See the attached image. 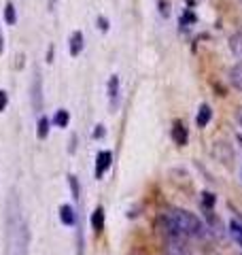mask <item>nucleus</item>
<instances>
[{
  "label": "nucleus",
  "instance_id": "obj_14",
  "mask_svg": "<svg viewBox=\"0 0 242 255\" xmlns=\"http://www.w3.org/2000/svg\"><path fill=\"white\" fill-rule=\"evenodd\" d=\"M49 126H51L49 119H47L45 115H40L38 124H36V136L38 138H47V136H49Z\"/></svg>",
  "mask_w": 242,
  "mask_h": 255
},
{
  "label": "nucleus",
  "instance_id": "obj_13",
  "mask_svg": "<svg viewBox=\"0 0 242 255\" xmlns=\"http://www.w3.org/2000/svg\"><path fill=\"white\" fill-rule=\"evenodd\" d=\"M230 49H232L234 55L242 58V32H234V34L230 36Z\"/></svg>",
  "mask_w": 242,
  "mask_h": 255
},
{
  "label": "nucleus",
  "instance_id": "obj_2",
  "mask_svg": "<svg viewBox=\"0 0 242 255\" xmlns=\"http://www.w3.org/2000/svg\"><path fill=\"white\" fill-rule=\"evenodd\" d=\"M168 215H170L172 223L176 226V230H179V234L183 238H204L206 236L208 228L204 226V221L198 215H193L185 209H172V211H168Z\"/></svg>",
  "mask_w": 242,
  "mask_h": 255
},
{
  "label": "nucleus",
  "instance_id": "obj_5",
  "mask_svg": "<svg viewBox=\"0 0 242 255\" xmlns=\"http://www.w3.org/2000/svg\"><path fill=\"white\" fill-rule=\"evenodd\" d=\"M113 164V153L111 151H100L98 155H96V179H102L107 170L111 168Z\"/></svg>",
  "mask_w": 242,
  "mask_h": 255
},
{
  "label": "nucleus",
  "instance_id": "obj_18",
  "mask_svg": "<svg viewBox=\"0 0 242 255\" xmlns=\"http://www.w3.org/2000/svg\"><path fill=\"white\" fill-rule=\"evenodd\" d=\"M4 21H6V26H13V23L17 21V13H15V4L13 2L4 4Z\"/></svg>",
  "mask_w": 242,
  "mask_h": 255
},
{
  "label": "nucleus",
  "instance_id": "obj_26",
  "mask_svg": "<svg viewBox=\"0 0 242 255\" xmlns=\"http://www.w3.org/2000/svg\"><path fill=\"white\" fill-rule=\"evenodd\" d=\"M4 51V36H2V32H0V55H2Z\"/></svg>",
  "mask_w": 242,
  "mask_h": 255
},
{
  "label": "nucleus",
  "instance_id": "obj_27",
  "mask_svg": "<svg viewBox=\"0 0 242 255\" xmlns=\"http://www.w3.org/2000/svg\"><path fill=\"white\" fill-rule=\"evenodd\" d=\"M193 4H196V0H187V6H189V9H193Z\"/></svg>",
  "mask_w": 242,
  "mask_h": 255
},
{
  "label": "nucleus",
  "instance_id": "obj_15",
  "mask_svg": "<svg viewBox=\"0 0 242 255\" xmlns=\"http://www.w3.org/2000/svg\"><path fill=\"white\" fill-rule=\"evenodd\" d=\"M53 126H58V128H68V124H70V115H68V111L66 109H60L58 113L53 115Z\"/></svg>",
  "mask_w": 242,
  "mask_h": 255
},
{
  "label": "nucleus",
  "instance_id": "obj_7",
  "mask_svg": "<svg viewBox=\"0 0 242 255\" xmlns=\"http://www.w3.org/2000/svg\"><path fill=\"white\" fill-rule=\"evenodd\" d=\"M32 107H34V111H40V107H43V81H40L38 73L32 81Z\"/></svg>",
  "mask_w": 242,
  "mask_h": 255
},
{
  "label": "nucleus",
  "instance_id": "obj_17",
  "mask_svg": "<svg viewBox=\"0 0 242 255\" xmlns=\"http://www.w3.org/2000/svg\"><path fill=\"white\" fill-rule=\"evenodd\" d=\"M198 21V17H196V13H193L189 6H187V11H185L183 15H181V19H179V23H181V28H189V26H193V23Z\"/></svg>",
  "mask_w": 242,
  "mask_h": 255
},
{
  "label": "nucleus",
  "instance_id": "obj_22",
  "mask_svg": "<svg viewBox=\"0 0 242 255\" xmlns=\"http://www.w3.org/2000/svg\"><path fill=\"white\" fill-rule=\"evenodd\" d=\"M6 105H9V94H6L4 90H0V111H4Z\"/></svg>",
  "mask_w": 242,
  "mask_h": 255
},
{
  "label": "nucleus",
  "instance_id": "obj_24",
  "mask_svg": "<svg viewBox=\"0 0 242 255\" xmlns=\"http://www.w3.org/2000/svg\"><path fill=\"white\" fill-rule=\"evenodd\" d=\"M102 136H104V126L98 124L96 126V130H94V138H102Z\"/></svg>",
  "mask_w": 242,
  "mask_h": 255
},
{
  "label": "nucleus",
  "instance_id": "obj_3",
  "mask_svg": "<svg viewBox=\"0 0 242 255\" xmlns=\"http://www.w3.org/2000/svg\"><path fill=\"white\" fill-rule=\"evenodd\" d=\"M185 241H187V238H170V241H164L161 253L164 255H196Z\"/></svg>",
  "mask_w": 242,
  "mask_h": 255
},
{
  "label": "nucleus",
  "instance_id": "obj_31",
  "mask_svg": "<svg viewBox=\"0 0 242 255\" xmlns=\"http://www.w3.org/2000/svg\"><path fill=\"white\" fill-rule=\"evenodd\" d=\"M240 2H242V0H240Z\"/></svg>",
  "mask_w": 242,
  "mask_h": 255
},
{
  "label": "nucleus",
  "instance_id": "obj_1",
  "mask_svg": "<svg viewBox=\"0 0 242 255\" xmlns=\"http://www.w3.org/2000/svg\"><path fill=\"white\" fill-rule=\"evenodd\" d=\"M6 255H28V228L17 198L6 204Z\"/></svg>",
  "mask_w": 242,
  "mask_h": 255
},
{
  "label": "nucleus",
  "instance_id": "obj_21",
  "mask_svg": "<svg viewBox=\"0 0 242 255\" xmlns=\"http://www.w3.org/2000/svg\"><path fill=\"white\" fill-rule=\"evenodd\" d=\"M157 6H159V15H161V17H170V2H166V0H159Z\"/></svg>",
  "mask_w": 242,
  "mask_h": 255
},
{
  "label": "nucleus",
  "instance_id": "obj_30",
  "mask_svg": "<svg viewBox=\"0 0 242 255\" xmlns=\"http://www.w3.org/2000/svg\"><path fill=\"white\" fill-rule=\"evenodd\" d=\"M53 2H55V0H51V2H49V4H51V6H53Z\"/></svg>",
  "mask_w": 242,
  "mask_h": 255
},
{
  "label": "nucleus",
  "instance_id": "obj_20",
  "mask_svg": "<svg viewBox=\"0 0 242 255\" xmlns=\"http://www.w3.org/2000/svg\"><path fill=\"white\" fill-rule=\"evenodd\" d=\"M68 185H70V191H72V198H75V200H79L81 187H79V179L75 177V174H68Z\"/></svg>",
  "mask_w": 242,
  "mask_h": 255
},
{
  "label": "nucleus",
  "instance_id": "obj_29",
  "mask_svg": "<svg viewBox=\"0 0 242 255\" xmlns=\"http://www.w3.org/2000/svg\"><path fill=\"white\" fill-rule=\"evenodd\" d=\"M238 142H240V145H242V136H238Z\"/></svg>",
  "mask_w": 242,
  "mask_h": 255
},
{
  "label": "nucleus",
  "instance_id": "obj_11",
  "mask_svg": "<svg viewBox=\"0 0 242 255\" xmlns=\"http://www.w3.org/2000/svg\"><path fill=\"white\" fill-rule=\"evenodd\" d=\"M60 221L64 223V226H75L77 223V213H75V209H72L70 204H62L60 206Z\"/></svg>",
  "mask_w": 242,
  "mask_h": 255
},
{
  "label": "nucleus",
  "instance_id": "obj_19",
  "mask_svg": "<svg viewBox=\"0 0 242 255\" xmlns=\"http://www.w3.org/2000/svg\"><path fill=\"white\" fill-rule=\"evenodd\" d=\"M217 202V196L211 191H202V204H204V211H213V206Z\"/></svg>",
  "mask_w": 242,
  "mask_h": 255
},
{
  "label": "nucleus",
  "instance_id": "obj_9",
  "mask_svg": "<svg viewBox=\"0 0 242 255\" xmlns=\"http://www.w3.org/2000/svg\"><path fill=\"white\" fill-rule=\"evenodd\" d=\"M211 119H213V109H211V105H200L198 115H196V126H198V128H206L208 124H211Z\"/></svg>",
  "mask_w": 242,
  "mask_h": 255
},
{
  "label": "nucleus",
  "instance_id": "obj_10",
  "mask_svg": "<svg viewBox=\"0 0 242 255\" xmlns=\"http://www.w3.org/2000/svg\"><path fill=\"white\" fill-rule=\"evenodd\" d=\"M90 221H92V230H94L96 234H102L104 232V209H102V206H96Z\"/></svg>",
  "mask_w": 242,
  "mask_h": 255
},
{
  "label": "nucleus",
  "instance_id": "obj_16",
  "mask_svg": "<svg viewBox=\"0 0 242 255\" xmlns=\"http://www.w3.org/2000/svg\"><path fill=\"white\" fill-rule=\"evenodd\" d=\"M230 236L234 238V243L242 249V223L240 221H232L230 223Z\"/></svg>",
  "mask_w": 242,
  "mask_h": 255
},
{
  "label": "nucleus",
  "instance_id": "obj_28",
  "mask_svg": "<svg viewBox=\"0 0 242 255\" xmlns=\"http://www.w3.org/2000/svg\"><path fill=\"white\" fill-rule=\"evenodd\" d=\"M238 119H240V126H242V111H240V115H238Z\"/></svg>",
  "mask_w": 242,
  "mask_h": 255
},
{
  "label": "nucleus",
  "instance_id": "obj_12",
  "mask_svg": "<svg viewBox=\"0 0 242 255\" xmlns=\"http://www.w3.org/2000/svg\"><path fill=\"white\" fill-rule=\"evenodd\" d=\"M230 81L238 92H242V62L234 64V66L230 68Z\"/></svg>",
  "mask_w": 242,
  "mask_h": 255
},
{
  "label": "nucleus",
  "instance_id": "obj_25",
  "mask_svg": "<svg viewBox=\"0 0 242 255\" xmlns=\"http://www.w3.org/2000/svg\"><path fill=\"white\" fill-rule=\"evenodd\" d=\"M75 149H77V136H72V138H70V153H72Z\"/></svg>",
  "mask_w": 242,
  "mask_h": 255
},
{
  "label": "nucleus",
  "instance_id": "obj_6",
  "mask_svg": "<svg viewBox=\"0 0 242 255\" xmlns=\"http://www.w3.org/2000/svg\"><path fill=\"white\" fill-rule=\"evenodd\" d=\"M83 45H85V38H83V32L81 30H75L68 38V53L72 58H77V55L83 51Z\"/></svg>",
  "mask_w": 242,
  "mask_h": 255
},
{
  "label": "nucleus",
  "instance_id": "obj_4",
  "mask_svg": "<svg viewBox=\"0 0 242 255\" xmlns=\"http://www.w3.org/2000/svg\"><path fill=\"white\" fill-rule=\"evenodd\" d=\"M170 136L174 140V145H179V147L187 145L189 130H187V126H185V122H181V119H174V122H172V130H170Z\"/></svg>",
  "mask_w": 242,
  "mask_h": 255
},
{
  "label": "nucleus",
  "instance_id": "obj_23",
  "mask_svg": "<svg viewBox=\"0 0 242 255\" xmlns=\"http://www.w3.org/2000/svg\"><path fill=\"white\" fill-rule=\"evenodd\" d=\"M96 23H98V28H100L102 32H109V19H107V17H102V15H100V17L96 19Z\"/></svg>",
  "mask_w": 242,
  "mask_h": 255
},
{
  "label": "nucleus",
  "instance_id": "obj_8",
  "mask_svg": "<svg viewBox=\"0 0 242 255\" xmlns=\"http://www.w3.org/2000/svg\"><path fill=\"white\" fill-rule=\"evenodd\" d=\"M107 92H109V102H111V109H117V102H119V77H117V75H113V77L109 79Z\"/></svg>",
  "mask_w": 242,
  "mask_h": 255
}]
</instances>
